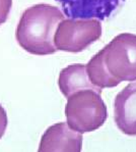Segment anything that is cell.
Instances as JSON below:
<instances>
[{
  "instance_id": "obj_1",
  "label": "cell",
  "mask_w": 136,
  "mask_h": 152,
  "mask_svg": "<svg viewBox=\"0 0 136 152\" xmlns=\"http://www.w3.org/2000/svg\"><path fill=\"white\" fill-rule=\"evenodd\" d=\"M86 71L90 82L100 89L136 81V35L122 33L115 37L93 56Z\"/></svg>"
},
{
  "instance_id": "obj_2",
  "label": "cell",
  "mask_w": 136,
  "mask_h": 152,
  "mask_svg": "<svg viewBox=\"0 0 136 152\" xmlns=\"http://www.w3.org/2000/svg\"><path fill=\"white\" fill-rule=\"evenodd\" d=\"M64 18L59 8L50 4L40 3L25 9L15 32L18 45L34 55L55 53L54 37Z\"/></svg>"
},
{
  "instance_id": "obj_3",
  "label": "cell",
  "mask_w": 136,
  "mask_h": 152,
  "mask_svg": "<svg viewBox=\"0 0 136 152\" xmlns=\"http://www.w3.org/2000/svg\"><path fill=\"white\" fill-rule=\"evenodd\" d=\"M65 116L71 129L79 133L98 130L107 120V106L95 90H82L67 98Z\"/></svg>"
},
{
  "instance_id": "obj_4",
  "label": "cell",
  "mask_w": 136,
  "mask_h": 152,
  "mask_svg": "<svg viewBox=\"0 0 136 152\" xmlns=\"http://www.w3.org/2000/svg\"><path fill=\"white\" fill-rule=\"evenodd\" d=\"M102 26L97 18H67L58 25L54 37L57 50L81 52L101 38Z\"/></svg>"
},
{
  "instance_id": "obj_5",
  "label": "cell",
  "mask_w": 136,
  "mask_h": 152,
  "mask_svg": "<svg viewBox=\"0 0 136 152\" xmlns=\"http://www.w3.org/2000/svg\"><path fill=\"white\" fill-rule=\"evenodd\" d=\"M69 18L105 20L121 7L125 0H56Z\"/></svg>"
},
{
  "instance_id": "obj_6",
  "label": "cell",
  "mask_w": 136,
  "mask_h": 152,
  "mask_svg": "<svg viewBox=\"0 0 136 152\" xmlns=\"http://www.w3.org/2000/svg\"><path fill=\"white\" fill-rule=\"evenodd\" d=\"M82 149V135L68 126L58 123L46 130L40 142V152H79Z\"/></svg>"
},
{
  "instance_id": "obj_7",
  "label": "cell",
  "mask_w": 136,
  "mask_h": 152,
  "mask_svg": "<svg viewBox=\"0 0 136 152\" xmlns=\"http://www.w3.org/2000/svg\"><path fill=\"white\" fill-rule=\"evenodd\" d=\"M114 118L122 133L136 136V81L131 82L115 98Z\"/></svg>"
},
{
  "instance_id": "obj_8",
  "label": "cell",
  "mask_w": 136,
  "mask_h": 152,
  "mask_svg": "<svg viewBox=\"0 0 136 152\" xmlns=\"http://www.w3.org/2000/svg\"><path fill=\"white\" fill-rule=\"evenodd\" d=\"M58 86L65 97L82 90H95L102 93V89L95 87L88 78L86 64H73L63 69L59 74Z\"/></svg>"
},
{
  "instance_id": "obj_9",
  "label": "cell",
  "mask_w": 136,
  "mask_h": 152,
  "mask_svg": "<svg viewBox=\"0 0 136 152\" xmlns=\"http://www.w3.org/2000/svg\"><path fill=\"white\" fill-rule=\"evenodd\" d=\"M12 7V0H0V26L7 20Z\"/></svg>"
},
{
  "instance_id": "obj_10",
  "label": "cell",
  "mask_w": 136,
  "mask_h": 152,
  "mask_svg": "<svg viewBox=\"0 0 136 152\" xmlns=\"http://www.w3.org/2000/svg\"><path fill=\"white\" fill-rule=\"evenodd\" d=\"M7 114H6V111L3 108V106L0 104V139L3 137L4 133H5L6 128H7Z\"/></svg>"
}]
</instances>
